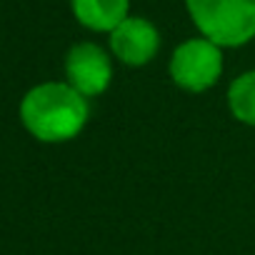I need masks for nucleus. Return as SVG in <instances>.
<instances>
[{
    "label": "nucleus",
    "instance_id": "nucleus-1",
    "mask_svg": "<svg viewBox=\"0 0 255 255\" xmlns=\"http://www.w3.org/2000/svg\"><path fill=\"white\" fill-rule=\"evenodd\" d=\"M90 118L88 98L68 83H40L20 100V123L40 143L73 140Z\"/></svg>",
    "mask_w": 255,
    "mask_h": 255
},
{
    "label": "nucleus",
    "instance_id": "nucleus-2",
    "mask_svg": "<svg viewBox=\"0 0 255 255\" xmlns=\"http://www.w3.org/2000/svg\"><path fill=\"white\" fill-rule=\"evenodd\" d=\"M203 38L218 48H238L255 38V0H185Z\"/></svg>",
    "mask_w": 255,
    "mask_h": 255
},
{
    "label": "nucleus",
    "instance_id": "nucleus-3",
    "mask_svg": "<svg viewBox=\"0 0 255 255\" xmlns=\"http://www.w3.org/2000/svg\"><path fill=\"white\" fill-rule=\"evenodd\" d=\"M170 78L188 93H205L223 73V50L208 38H190L173 50Z\"/></svg>",
    "mask_w": 255,
    "mask_h": 255
},
{
    "label": "nucleus",
    "instance_id": "nucleus-4",
    "mask_svg": "<svg viewBox=\"0 0 255 255\" xmlns=\"http://www.w3.org/2000/svg\"><path fill=\"white\" fill-rule=\"evenodd\" d=\"M65 78L83 98H95L108 90L113 80V63L95 43H75L65 55Z\"/></svg>",
    "mask_w": 255,
    "mask_h": 255
},
{
    "label": "nucleus",
    "instance_id": "nucleus-5",
    "mask_svg": "<svg viewBox=\"0 0 255 255\" xmlns=\"http://www.w3.org/2000/svg\"><path fill=\"white\" fill-rule=\"evenodd\" d=\"M158 48H160V33L145 18H125L110 33V50L125 65L140 68L150 63Z\"/></svg>",
    "mask_w": 255,
    "mask_h": 255
},
{
    "label": "nucleus",
    "instance_id": "nucleus-6",
    "mask_svg": "<svg viewBox=\"0 0 255 255\" xmlns=\"http://www.w3.org/2000/svg\"><path fill=\"white\" fill-rule=\"evenodd\" d=\"M80 25L95 33H113L125 18L130 0H70Z\"/></svg>",
    "mask_w": 255,
    "mask_h": 255
},
{
    "label": "nucleus",
    "instance_id": "nucleus-7",
    "mask_svg": "<svg viewBox=\"0 0 255 255\" xmlns=\"http://www.w3.org/2000/svg\"><path fill=\"white\" fill-rule=\"evenodd\" d=\"M228 108H230L233 118L255 128V70H248L230 83Z\"/></svg>",
    "mask_w": 255,
    "mask_h": 255
}]
</instances>
